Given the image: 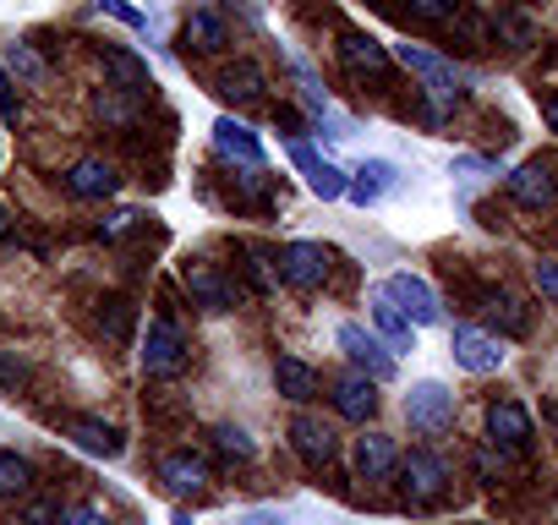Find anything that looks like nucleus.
<instances>
[{"label":"nucleus","instance_id":"f03ea898","mask_svg":"<svg viewBox=\"0 0 558 525\" xmlns=\"http://www.w3.org/2000/svg\"><path fill=\"white\" fill-rule=\"evenodd\" d=\"M137 356H143V373H148V378H175V373L186 367V334H181V323L154 318Z\"/></svg>","mask_w":558,"mask_h":525},{"label":"nucleus","instance_id":"0eeeda50","mask_svg":"<svg viewBox=\"0 0 558 525\" xmlns=\"http://www.w3.org/2000/svg\"><path fill=\"white\" fill-rule=\"evenodd\" d=\"M395 186H400V164H395V159H362V164L351 170V181H345V197H351L356 208H373V203H384Z\"/></svg>","mask_w":558,"mask_h":525},{"label":"nucleus","instance_id":"473e14b6","mask_svg":"<svg viewBox=\"0 0 558 525\" xmlns=\"http://www.w3.org/2000/svg\"><path fill=\"white\" fill-rule=\"evenodd\" d=\"M487 313H493V323H504V334H525V329H531V318L520 313V302H514V296H504V291H493V296H487Z\"/></svg>","mask_w":558,"mask_h":525},{"label":"nucleus","instance_id":"f704fd0d","mask_svg":"<svg viewBox=\"0 0 558 525\" xmlns=\"http://www.w3.org/2000/svg\"><path fill=\"white\" fill-rule=\"evenodd\" d=\"M94 7H99L105 17H116V23H126V28H137V34L148 28V12H143V7H132V0H94Z\"/></svg>","mask_w":558,"mask_h":525},{"label":"nucleus","instance_id":"79ce46f5","mask_svg":"<svg viewBox=\"0 0 558 525\" xmlns=\"http://www.w3.org/2000/svg\"><path fill=\"white\" fill-rule=\"evenodd\" d=\"M542 115H547V126H553V132H558V94H553V99H547V105H542Z\"/></svg>","mask_w":558,"mask_h":525},{"label":"nucleus","instance_id":"2eb2a0df","mask_svg":"<svg viewBox=\"0 0 558 525\" xmlns=\"http://www.w3.org/2000/svg\"><path fill=\"white\" fill-rule=\"evenodd\" d=\"M181 45L197 50V56H219V50L230 45V28H225V17H219L214 7H197V12L181 23Z\"/></svg>","mask_w":558,"mask_h":525},{"label":"nucleus","instance_id":"c9c22d12","mask_svg":"<svg viewBox=\"0 0 558 525\" xmlns=\"http://www.w3.org/2000/svg\"><path fill=\"white\" fill-rule=\"evenodd\" d=\"M405 7H411V17H422V23H444V17H454L460 0H405Z\"/></svg>","mask_w":558,"mask_h":525},{"label":"nucleus","instance_id":"b1692460","mask_svg":"<svg viewBox=\"0 0 558 525\" xmlns=\"http://www.w3.org/2000/svg\"><path fill=\"white\" fill-rule=\"evenodd\" d=\"M274 383H279V394L296 400V405H307V400L318 394V373H313L302 356H279V362H274Z\"/></svg>","mask_w":558,"mask_h":525},{"label":"nucleus","instance_id":"1a4fd4ad","mask_svg":"<svg viewBox=\"0 0 558 525\" xmlns=\"http://www.w3.org/2000/svg\"><path fill=\"white\" fill-rule=\"evenodd\" d=\"M291 164H296V170L307 175V186H313V192H318L324 203L345 197V181H351V175H345V170H340L335 159H324V154H318L313 143H291Z\"/></svg>","mask_w":558,"mask_h":525},{"label":"nucleus","instance_id":"a19ab883","mask_svg":"<svg viewBox=\"0 0 558 525\" xmlns=\"http://www.w3.org/2000/svg\"><path fill=\"white\" fill-rule=\"evenodd\" d=\"M50 520H56V509H45V503H39V509H28V525H50Z\"/></svg>","mask_w":558,"mask_h":525},{"label":"nucleus","instance_id":"a211bd4d","mask_svg":"<svg viewBox=\"0 0 558 525\" xmlns=\"http://www.w3.org/2000/svg\"><path fill=\"white\" fill-rule=\"evenodd\" d=\"M340 61H345L351 72H367V77H384V72L395 66V56H389L373 34H340Z\"/></svg>","mask_w":558,"mask_h":525},{"label":"nucleus","instance_id":"aec40b11","mask_svg":"<svg viewBox=\"0 0 558 525\" xmlns=\"http://www.w3.org/2000/svg\"><path fill=\"white\" fill-rule=\"evenodd\" d=\"M66 438L83 449V454H94V460H116L126 443H121V432L110 427V422H94V416H77V422H66Z\"/></svg>","mask_w":558,"mask_h":525},{"label":"nucleus","instance_id":"72a5a7b5","mask_svg":"<svg viewBox=\"0 0 558 525\" xmlns=\"http://www.w3.org/2000/svg\"><path fill=\"white\" fill-rule=\"evenodd\" d=\"M143 224V213L137 208H116V213H105L99 219V241H121V235H132Z\"/></svg>","mask_w":558,"mask_h":525},{"label":"nucleus","instance_id":"7ed1b4c3","mask_svg":"<svg viewBox=\"0 0 558 525\" xmlns=\"http://www.w3.org/2000/svg\"><path fill=\"white\" fill-rule=\"evenodd\" d=\"M274 262H279V280H286V285H296V291H318V285L329 280V262H335V257H329L318 241H291Z\"/></svg>","mask_w":558,"mask_h":525},{"label":"nucleus","instance_id":"4be33fe9","mask_svg":"<svg viewBox=\"0 0 558 525\" xmlns=\"http://www.w3.org/2000/svg\"><path fill=\"white\" fill-rule=\"evenodd\" d=\"M291 443H296V454H302L307 465H329V460H335V432H329L318 416H296V422H291Z\"/></svg>","mask_w":558,"mask_h":525},{"label":"nucleus","instance_id":"423d86ee","mask_svg":"<svg viewBox=\"0 0 558 525\" xmlns=\"http://www.w3.org/2000/svg\"><path fill=\"white\" fill-rule=\"evenodd\" d=\"M405 416H411V427H422V432H444V427L454 422V394H449L438 378H422V383H411V394H405Z\"/></svg>","mask_w":558,"mask_h":525},{"label":"nucleus","instance_id":"ddd939ff","mask_svg":"<svg viewBox=\"0 0 558 525\" xmlns=\"http://www.w3.org/2000/svg\"><path fill=\"white\" fill-rule=\"evenodd\" d=\"M400 476H405V492H411L416 503H433V498L444 492V481H449L444 460H438V454H427V449L405 454V460H400Z\"/></svg>","mask_w":558,"mask_h":525},{"label":"nucleus","instance_id":"c756f323","mask_svg":"<svg viewBox=\"0 0 558 525\" xmlns=\"http://www.w3.org/2000/svg\"><path fill=\"white\" fill-rule=\"evenodd\" d=\"M137 105H143V94L116 88V83H105V94L94 99V110H99L105 121H116V126H132V121H137Z\"/></svg>","mask_w":558,"mask_h":525},{"label":"nucleus","instance_id":"4c0bfd02","mask_svg":"<svg viewBox=\"0 0 558 525\" xmlns=\"http://www.w3.org/2000/svg\"><path fill=\"white\" fill-rule=\"evenodd\" d=\"M56 525H105V514H99L94 503H77V509H66Z\"/></svg>","mask_w":558,"mask_h":525},{"label":"nucleus","instance_id":"cd10ccee","mask_svg":"<svg viewBox=\"0 0 558 525\" xmlns=\"http://www.w3.org/2000/svg\"><path fill=\"white\" fill-rule=\"evenodd\" d=\"M132 329H137V307H132L126 296L99 302V334H105L110 345H132Z\"/></svg>","mask_w":558,"mask_h":525},{"label":"nucleus","instance_id":"4468645a","mask_svg":"<svg viewBox=\"0 0 558 525\" xmlns=\"http://www.w3.org/2000/svg\"><path fill=\"white\" fill-rule=\"evenodd\" d=\"M509 197L520 203V208H558V181L547 175V164H520L514 175H509Z\"/></svg>","mask_w":558,"mask_h":525},{"label":"nucleus","instance_id":"f8f14e48","mask_svg":"<svg viewBox=\"0 0 558 525\" xmlns=\"http://www.w3.org/2000/svg\"><path fill=\"white\" fill-rule=\"evenodd\" d=\"M66 192H72V197H88V203H105V197L121 192V170H116L110 159H77V164L66 170Z\"/></svg>","mask_w":558,"mask_h":525},{"label":"nucleus","instance_id":"ea45409f","mask_svg":"<svg viewBox=\"0 0 558 525\" xmlns=\"http://www.w3.org/2000/svg\"><path fill=\"white\" fill-rule=\"evenodd\" d=\"M498 28H504V34H509L514 45H525V39H531V23H525V17H504Z\"/></svg>","mask_w":558,"mask_h":525},{"label":"nucleus","instance_id":"f3484780","mask_svg":"<svg viewBox=\"0 0 558 525\" xmlns=\"http://www.w3.org/2000/svg\"><path fill=\"white\" fill-rule=\"evenodd\" d=\"M487 432L504 449H531V416H525V405H514V400L487 405Z\"/></svg>","mask_w":558,"mask_h":525},{"label":"nucleus","instance_id":"c03bdc74","mask_svg":"<svg viewBox=\"0 0 558 525\" xmlns=\"http://www.w3.org/2000/svg\"><path fill=\"white\" fill-rule=\"evenodd\" d=\"M246 525H274V520H263V514H257V520H246Z\"/></svg>","mask_w":558,"mask_h":525},{"label":"nucleus","instance_id":"20e7f679","mask_svg":"<svg viewBox=\"0 0 558 525\" xmlns=\"http://www.w3.org/2000/svg\"><path fill=\"white\" fill-rule=\"evenodd\" d=\"M181 285H186L192 302L208 307V313H230V307H235V285L214 269L208 257H186V262H181Z\"/></svg>","mask_w":558,"mask_h":525},{"label":"nucleus","instance_id":"e433bc0d","mask_svg":"<svg viewBox=\"0 0 558 525\" xmlns=\"http://www.w3.org/2000/svg\"><path fill=\"white\" fill-rule=\"evenodd\" d=\"M28 383V362L12 356V351H0V389H23Z\"/></svg>","mask_w":558,"mask_h":525},{"label":"nucleus","instance_id":"c85d7f7f","mask_svg":"<svg viewBox=\"0 0 558 525\" xmlns=\"http://www.w3.org/2000/svg\"><path fill=\"white\" fill-rule=\"evenodd\" d=\"M99 61H105V72H116V77H121L116 88H132V94L154 88V77H148V66H143L137 56H126V50H99Z\"/></svg>","mask_w":558,"mask_h":525},{"label":"nucleus","instance_id":"39448f33","mask_svg":"<svg viewBox=\"0 0 558 525\" xmlns=\"http://www.w3.org/2000/svg\"><path fill=\"white\" fill-rule=\"evenodd\" d=\"M384 291L395 296V307L416 323V329H433V323H444V307H438V291L422 280V274H395V280H384Z\"/></svg>","mask_w":558,"mask_h":525},{"label":"nucleus","instance_id":"9d476101","mask_svg":"<svg viewBox=\"0 0 558 525\" xmlns=\"http://www.w3.org/2000/svg\"><path fill=\"white\" fill-rule=\"evenodd\" d=\"M449 351H454V362H460L465 373H476V378L504 367V345H498V334H482V329H465V323L449 334Z\"/></svg>","mask_w":558,"mask_h":525},{"label":"nucleus","instance_id":"6e6552de","mask_svg":"<svg viewBox=\"0 0 558 525\" xmlns=\"http://www.w3.org/2000/svg\"><path fill=\"white\" fill-rule=\"evenodd\" d=\"M335 340H340V351L356 362V373H367L373 383L395 378V356H389V351H384V345L362 329V323H340V334H335Z\"/></svg>","mask_w":558,"mask_h":525},{"label":"nucleus","instance_id":"a878e982","mask_svg":"<svg viewBox=\"0 0 558 525\" xmlns=\"http://www.w3.org/2000/svg\"><path fill=\"white\" fill-rule=\"evenodd\" d=\"M373 323H378V329H384V340H389V345H400V351L416 340V323H411V318L395 307V296H389L384 285L373 291Z\"/></svg>","mask_w":558,"mask_h":525},{"label":"nucleus","instance_id":"412c9836","mask_svg":"<svg viewBox=\"0 0 558 525\" xmlns=\"http://www.w3.org/2000/svg\"><path fill=\"white\" fill-rule=\"evenodd\" d=\"M395 465H400V454H395V438H389V432L356 438V476H362V481H384Z\"/></svg>","mask_w":558,"mask_h":525},{"label":"nucleus","instance_id":"393cba45","mask_svg":"<svg viewBox=\"0 0 558 525\" xmlns=\"http://www.w3.org/2000/svg\"><path fill=\"white\" fill-rule=\"evenodd\" d=\"M0 72L17 77L23 88H45V77H50V66H45V56L34 45H7L0 50Z\"/></svg>","mask_w":558,"mask_h":525},{"label":"nucleus","instance_id":"37998d69","mask_svg":"<svg viewBox=\"0 0 558 525\" xmlns=\"http://www.w3.org/2000/svg\"><path fill=\"white\" fill-rule=\"evenodd\" d=\"M7 235H12V208L0 203V241H7Z\"/></svg>","mask_w":558,"mask_h":525},{"label":"nucleus","instance_id":"dca6fc26","mask_svg":"<svg viewBox=\"0 0 558 525\" xmlns=\"http://www.w3.org/2000/svg\"><path fill=\"white\" fill-rule=\"evenodd\" d=\"M296 77H302V99H307V110H313V121L329 132V137H356V121L345 115V110H335V99L318 88V77L307 72V66H296Z\"/></svg>","mask_w":558,"mask_h":525},{"label":"nucleus","instance_id":"2f4dec72","mask_svg":"<svg viewBox=\"0 0 558 525\" xmlns=\"http://www.w3.org/2000/svg\"><path fill=\"white\" fill-rule=\"evenodd\" d=\"M214 449H219L225 460H252V454H257V443H252L246 427H235V422H219V427H214Z\"/></svg>","mask_w":558,"mask_h":525},{"label":"nucleus","instance_id":"bb28decb","mask_svg":"<svg viewBox=\"0 0 558 525\" xmlns=\"http://www.w3.org/2000/svg\"><path fill=\"white\" fill-rule=\"evenodd\" d=\"M214 88H219L230 105H252V99H263V72H257L252 61H241V66H225Z\"/></svg>","mask_w":558,"mask_h":525},{"label":"nucleus","instance_id":"9b49d317","mask_svg":"<svg viewBox=\"0 0 558 525\" xmlns=\"http://www.w3.org/2000/svg\"><path fill=\"white\" fill-rule=\"evenodd\" d=\"M214 148H219L230 164H241V170H263V143H257V132L241 126L235 115H219V121H214Z\"/></svg>","mask_w":558,"mask_h":525},{"label":"nucleus","instance_id":"f257e3e1","mask_svg":"<svg viewBox=\"0 0 558 525\" xmlns=\"http://www.w3.org/2000/svg\"><path fill=\"white\" fill-rule=\"evenodd\" d=\"M395 61H400V66H405V72H411V77L427 88V99H433V110H438V115H444V110H449V105L465 94V88H460V72H454L444 56L422 50V45H400V50H395Z\"/></svg>","mask_w":558,"mask_h":525},{"label":"nucleus","instance_id":"5701e85b","mask_svg":"<svg viewBox=\"0 0 558 525\" xmlns=\"http://www.w3.org/2000/svg\"><path fill=\"white\" fill-rule=\"evenodd\" d=\"M159 481H165L175 498H186V492H203L208 465H203L197 454H165V460H159Z\"/></svg>","mask_w":558,"mask_h":525},{"label":"nucleus","instance_id":"58836bf2","mask_svg":"<svg viewBox=\"0 0 558 525\" xmlns=\"http://www.w3.org/2000/svg\"><path fill=\"white\" fill-rule=\"evenodd\" d=\"M536 291L547 302H558V262H536Z\"/></svg>","mask_w":558,"mask_h":525},{"label":"nucleus","instance_id":"7c9ffc66","mask_svg":"<svg viewBox=\"0 0 558 525\" xmlns=\"http://www.w3.org/2000/svg\"><path fill=\"white\" fill-rule=\"evenodd\" d=\"M34 487V465L23 454H0V498H23Z\"/></svg>","mask_w":558,"mask_h":525},{"label":"nucleus","instance_id":"6ab92c4d","mask_svg":"<svg viewBox=\"0 0 558 525\" xmlns=\"http://www.w3.org/2000/svg\"><path fill=\"white\" fill-rule=\"evenodd\" d=\"M335 411L351 416V422H367V416L378 411V389H373V378H367V373H345V378H335Z\"/></svg>","mask_w":558,"mask_h":525}]
</instances>
